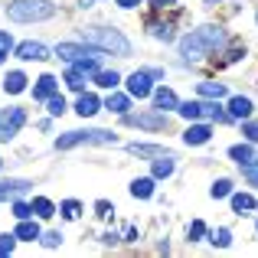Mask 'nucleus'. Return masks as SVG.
Instances as JSON below:
<instances>
[{
	"mask_svg": "<svg viewBox=\"0 0 258 258\" xmlns=\"http://www.w3.org/2000/svg\"><path fill=\"white\" fill-rule=\"evenodd\" d=\"M222 43H226V33H222L219 26H200V30L186 33V36L180 39V49H183L186 59H203L213 49H219Z\"/></svg>",
	"mask_w": 258,
	"mask_h": 258,
	"instance_id": "nucleus-1",
	"label": "nucleus"
},
{
	"mask_svg": "<svg viewBox=\"0 0 258 258\" xmlns=\"http://www.w3.org/2000/svg\"><path fill=\"white\" fill-rule=\"evenodd\" d=\"M82 39H85L88 46H95V49L114 52V56H127V52H131V43H127L118 30H101V26H92V30L82 33Z\"/></svg>",
	"mask_w": 258,
	"mask_h": 258,
	"instance_id": "nucleus-2",
	"label": "nucleus"
},
{
	"mask_svg": "<svg viewBox=\"0 0 258 258\" xmlns=\"http://www.w3.org/2000/svg\"><path fill=\"white\" fill-rule=\"evenodd\" d=\"M7 13L17 23H36V20H49L56 13V7L49 0H17V4L7 7Z\"/></svg>",
	"mask_w": 258,
	"mask_h": 258,
	"instance_id": "nucleus-3",
	"label": "nucleus"
},
{
	"mask_svg": "<svg viewBox=\"0 0 258 258\" xmlns=\"http://www.w3.org/2000/svg\"><path fill=\"white\" fill-rule=\"evenodd\" d=\"M76 144H114V134L111 131H69L56 141L59 151H69Z\"/></svg>",
	"mask_w": 258,
	"mask_h": 258,
	"instance_id": "nucleus-4",
	"label": "nucleus"
},
{
	"mask_svg": "<svg viewBox=\"0 0 258 258\" xmlns=\"http://www.w3.org/2000/svg\"><path fill=\"white\" fill-rule=\"evenodd\" d=\"M23 121H26L23 108H4V111H0V141H10L13 134L23 127Z\"/></svg>",
	"mask_w": 258,
	"mask_h": 258,
	"instance_id": "nucleus-5",
	"label": "nucleus"
},
{
	"mask_svg": "<svg viewBox=\"0 0 258 258\" xmlns=\"http://www.w3.org/2000/svg\"><path fill=\"white\" fill-rule=\"evenodd\" d=\"M56 56L59 59H66V62H76V59H82V56H101V49H85V46H79V43H59L56 46Z\"/></svg>",
	"mask_w": 258,
	"mask_h": 258,
	"instance_id": "nucleus-6",
	"label": "nucleus"
},
{
	"mask_svg": "<svg viewBox=\"0 0 258 258\" xmlns=\"http://www.w3.org/2000/svg\"><path fill=\"white\" fill-rule=\"evenodd\" d=\"M124 121H127V124H134V127H151V131H160V127H167V118H164V111L134 114V118H127V114H124Z\"/></svg>",
	"mask_w": 258,
	"mask_h": 258,
	"instance_id": "nucleus-7",
	"label": "nucleus"
},
{
	"mask_svg": "<svg viewBox=\"0 0 258 258\" xmlns=\"http://www.w3.org/2000/svg\"><path fill=\"white\" fill-rule=\"evenodd\" d=\"M151 82H154L151 72H134V76L127 79V92H131L134 98H147V95H151Z\"/></svg>",
	"mask_w": 258,
	"mask_h": 258,
	"instance_id": "nucleus-8",
	"label": "nucleus"
},
{
	"mask_svg": "<svg viewBox=\"0 0 258 258\" xmlns=\"http://www.w3.org/2000/svg\"><path fill=\"white\" fill-rule=\"evenodd\" d=\"M213 105L216 101H209V105H203V101H186V105H176V111L183 114V118H213Z\"/></svg>",
	"mask_w": 258,
	"mask_h": 258,
	"instance_id": "nucleus-9",
	"label": "nucleus"
},
{
	"mask_svg": "<svg viewBox=\"0 0 258 258\" xmlns=\"http://www.w3.org/2000/svg\"><path fill=\"white\" fill-rule=\"evenodd\" d=\"M17 56H20V59H26V62H30V59H49L52 52L46 49L43 43H20V46H17Z\"/></svg>",
	"mask_w": 258,
	"mask_h": 258,
	"instance_id": "nucleus-10",
	"label": "nucleus"
},
{
	"mask_svg": "<svg viewBox=\"0 0 258 258\" xmlns=\"http://www.w3.org/2000/svg\"><path fill=\"white\" fill-rule=\"evenodd\" d=\"M26 189H30L26 180H4V183H0V203H4V200H17V196H23Z\"/></svg>",
	"mask_w": 258,
	"mask_h": 258,
	"instance_id": "nucleus-11",
	"label": "nucleus"
},
{
	"mask_svg": "<svg viewBox=\"0 0 258 258\" xmlns=\"http://www.w3.org/2000/svg\"><path fill=\"white\" fill-rule=\"evenodd\" d=\"M101 108V101L95 98V95H88V92H79V101H76V111L82 114V118H92L95 111Z\"/></svg>",
	"mask_w": 258,
	"mask_h": 258,
	"instance_id": "nucleus-12",
	"label": "nucleus"
},
{
	"mask_svg": "<svg viewBox=\"0 0 258 258\" xmlns=\"http://www.w3.org/2000/svg\"><path fill=\"white\" fill-rule=\"evenodd\" d=\"M209 138H213V127L209 124H193V127H186V134H183L186 144H206Z\"/></svg>",
	"mask_w": 258,
	"mask_h": 258,
	"instance_id": "nucleus-13",
	"label": "nucleus"
},
{
	"mask_svg": "<svg viewBox=\"0 0 258 258\" xmlns=\"http://www.w3.org/2000/svg\"><path fill=\"white\" fill-rule=\"evenodd\" d=\"M154 105H157V111H170V108L180 105V101H176V95L170 88H160V92H154Z\"/></svg>",
	"mask_w": 258,
	"mask_h": 258,
	"instance_id": "nucleus-14",
	"label": "nucleus"
},
{
	"mask_svg": "<svg viewBox=\"0 0 258 258\" xmlns=\"http://www.w3.org/2000/svg\"><path fill=\"white\" fill-rule=\"evenodd\" d=\"M229 111H232V118H242V121H245L248 114H252V101L242 98V95H235V98L229 101Z\"/></svg>",
	"mask_w": 258,
	"mask_h": 258,
	"instance_id": "nucleus-15",
	"label": "nucleus"
},
{
	"mask_svg": "<svg viewBox=\"0 0 258 258\" xmlns=\"http://www.w3.org/2000/svg\"><path fill=\"white\" fill-rule=\"evenodd\" d=\"M17 239H23V242H33V239H39V226L36 222H30V219H20V226H17Z\"/></svg>",
	"mask_w": 258,
	"mask_h": 258,
	"instance_id": "nucleus-16",
	"label": "nucleus"
},
{
	"mask_svg": "<svg viewBox=\"0 0 258 258\" xmlns=\"http://www.w3.org/2000/svg\"><path fill=\"white\" fill-rule=\"evenodd\" d=\"M52 92H56V76H43L36 82V88H33V95H36V98H43V101L49 98Z\"/></svg>",
	"mask_w": 258,
	"mask_h": 258,
	"instance_id": "nucleus-17",
	"label": "nucleus"
},
{
	"mask_svg": "<svg viewBox=\"0 0 258 258\" xmlns=\"http://www.w3.org/2000/svg\"><path fill=\"white\" fill-rule=\"evenodd\" d=\"M131 193L138 196V200H147V196L154 193V180H151V176H141V180H134V183H131Z\"/></svg>",
	"mask_w": 258,
	"mask_h": 258,
	"instance_id": "nucleus-18",
	"label": "nucleus"
},
{
	"mask_svg": "<svg viewBox=\"0 0 258 258\" xmlns=\"http://www.w3.org/2000/svg\"><path fill=\"white\" fill-rule=\"evenodd\" d=\"M4 88L10 95H20L26 88V76H23V72H10V76H7V82H4Z\"/></svg>",
	"mask_w": 258,
	"mask_h": 258,
	"instance_id": "nucleus-19",
	"label": "nucleus"
},
{
	"mask_svg": "<svg viewBox=\"0 0 258 258\" xmlns=\"http://www.w3.org/2000/svg\"><path fill=\"white\" fill-rule=\"evenodd\" d=\"M229 154H232V160H235V164H242V167L255 160V154H252V147H248V144H235Z\"/></svg>",
	"mask_w": 258,
	"mask_h": 258,
	"instance_id": "nucleus-20",
	"label": "nucleus"
},
{
	"mask_svg": "<svg viewBox=\"0 0 258 258\" xmlns=\"http://www.w3.org/2000/svg\"><path fill=\"white\" fill-rule=\"evenodd\" d=\"M151 173H154V180H164V176H170V173H173V160L164 154V160H154Z\"/></svg>",
	"mask_w": 258,
	"mask_h": 258,
	"instance_id": "nucleus-21",
	"label": "nucleus"
},
{
	"mask_svg": "<svg viewBox=\"0 0 258 258\" xmlns=\"http://www.w3.org/2000/svg\"><path fill=\"white\" fill-rule=\"evenodd\" d=\"M232 209H235V213H252V209H255V200L248 193H235L232 196Z\"/></svg>",
	"mask_w": 258,
	"mask_h": 258,
	"instance_id": "nucleus-22",
	"label": "nucleus"
},
{
	"mask_svg": "<svg viewBox=\"0 0 258 258\" xmlns=\"http://www.w3.org/2000/svg\"><path fill=\"white\" fill-rule=\"evenodd\" d=\"M200 95H206V98H222V95H226V85L222 82H200Z\"/></svg>",
	"mask_w": 258,
	"mask_h": 258,
	"instance_id": "nucleus-23",
	"label": "nucleus"
},
{
	"mask_svg": "<svg viewBox=\"0 0 258 258\" xmlns=\"http://www.w3.org/2000/svg\"><path fill=\"white\" fill-rule=\"evenodd\" d=\"M95 82H98L101 88H114V85H118V72H111V69H98V72H95Z\"/></svg>",
	"mask_w": 258,
	"mask_h": 258,
	"instance_id": "nucleus-24",
	"label": "nucleus"
},
{
	"mask_svg": "<svg viewBox=\"0 0 258 258\" xmlns=\"http://www.w3.org/2000/svg\"><path fill=\"white\" fill-rule=\"evenodd\" d=\"M131 154H138V157H160V154H167V151H160V147H154V144H131Z\"/></svg>",
	"mask_w": 258,
	"mask_h": 258,
	"instance_id": "nucleus-25",
	"label": "nucleus"
},
{
	"mask_svg": "<svg viewBox=\"0 0 258 258\" xmlns=\"http://www.w3.org/2000/svg\"><path fill=\"white\" fill-rule=\"evenodd\" d=\"M33 213H36V216H43V219H49V216L56 213V209H52V203L46 200V196H39V200H33Z\"/></svg>",
	"mask_w": 258,
	"mask_h": 258,
	"instance_id": "nucleus-26",
	"label": "nucleus"
},
{
	"mask_svg": "<svg viewBox=\"0 0 258 258\" xmlns=\"http://www.w3.org/2000/svg\"><path fill=\"white\" fill-rule=\"evenodd\" d=\"M46 105H49V114H52V118H59V114L66 111V98H62V95H56V92L46 98Z\"/></svg>",
	"mask_w": 258,
	"mask_h": 258,
	"instance_id": "nucleus-27",
	"label": "nucleus"
},
{
	"mask_svg": "<svg viewBox=\"0 0 258 258\" xmlns=\"http://www.w3.org/2000/svg\"><path fill=\"white\" fill-rule=\"evenodd\" d=\"M66 85H69L72 92H82V85H85V76H82L79 69H69V72H66Z\"/></svg>",
	"mask_w": 258,
	"mask_h": 258,
	"instance_id": "nucleus-28",
	"label": "nucleus"
},
{
	"mask_svg": "<svg viewBox=\"0 0 258 258\" xmlns=\"http://www.w3.org/2000/svg\"><path fill=\"white\" fill-rule=\"evenodd\" d=\"M108 108H111V111H118V114H127L131 101H127L124 95H111V98H108Z\"/></svg>",
	"mask_w": 258,
	"mask_h": 258,
	"instance_id": "nucleus-29",
	"label": "nucleus"
},
{
	"mask_svg": "<svg viewBox=\"0 0 258 258\" xmlns=\"http://www.w3.org/2000/svg\"><path fill=\"white\" fill-rule=\"evenodd\" d=\"M79 213H82V203H76V200H66L62 203V216H66V219H76Z\"/></svg>",
	"mask_w": 258,
	"mask_h": 258,
	"instance_id": "nucleus-30",
	"label": "nucleus"
},
{
	"mask_svg": "<svg viewBox=\"0 0 258 258\" xmlns=\"http://www.w3.org/2000/svg\"><path fill=\"white\" fill-rule=\"evenodd\" d=\"M203 232H206V222L196 219L193 226H189V242H200V239H203Z\"/></svg>",
	"mask_w": 258,
	"mask_h": 258,
	"instance_id": "nucleus-31",
	"label": "nucleus"
},
{
	"mask_svg": "<svg viewBox=\"0 0 258 258\" xmlns=\"http://www.w3.org/2000/svg\"><path fill=\"white\" fill-rule=\"evenodd\" d=\"M39 242H43L46 248H56L59 242H62V235H59V232H46V235H39Z\"/></svg>",
	"mask_w": 258,
	"mask_h": 258,
	"instance_id": "nucleus-32",
	"label": "nucleus"
},
{
	"mask_svg": "<svg viewBox=\"0 0 258 258\" xmlns=\"http://www.w3.org/2000/svg\"><path fill=\"white\" fill-rule=\"evenodd\" d=\"M229 193H232V183H229V180H219L213 186V196H216V200H219V196H229Z\"/></svg>",
	"mask_w": 258,
	"mask_h": 258,
	"instance_id": "nucleus-33",
	"label": "nucleus"
},
{
	"mask_svg": "<svg viewBox=\"0 0 258 258\" xmlns=\"http://www.w3.org/2000/svg\"><path fill=\"white\" fill-rule=\"evenodd\" d=\"M13 242H17V235H0V255H10Z\"/></svg>",
	"mask_w": 258,
	"mask_h": 258,
	"instance_id": "nucleus-34",
	"label": "nucleus"
},
{
	"mask_svg": "<svg viewBox=\"0 0 258 258\" xmlns=\"http://www.w3.org/2000/svg\"><path fill=\"white\" fill-rule=\"evenodd\" d=\"M213 242H216V245H219V248H226L229 242H232V235H229V229H219V232L213 235Z\"/></svg>",
	"mask_w": 258,
	"mask_h": 258,
	"instance_id": "nucleus-35",
	"label": "nucleus"
},
{
	"mask_svg": "<svg viewBox=\"0 0 258 258\" xmlns=\"http://www.w3.org/2000/svg\"><path fill=\"white\" fill-rule=\"evenodd\" d=\"M30 213L33 209L26 206V203H13V216H17V219H30Z\"/></svg>",
	"mask_w": 258,
	"mask_h": 258,
	"instance_id": "nucleus-36",
	"label": "nucleus"
},
{
	"mask_svg": "<svg viewBox=\"0 0 258 258\" xmlns=\"http://www.w3.org/2000/svg\"><path fill=\"white\" fill-rule=\"evenodd\" d=\"M151 36H160V39H170V26H151Z\"/></svg>",
	"mask_w": 258,
	"mask_h": 258,
	"instance_id": "nucleus-37",
	"label": "nucleus"
},
{
	"mask_svg": "<svg viewBox=\"0 0 258 258\" xmlns=\"http://www.w3.org/2000/svg\"><path fill=\"white\" fill-rule=\"evenodd\" d=\"M245 138L248 141H258V124H255V121H248V124H245Z\"/></svg>",
	"mask_w": 258,
	"mask_h": 258,
	"instance_id": "nucleus-38",
	"label": "nucleus"
},
{
	"mask_svg": "<svg viewBox=\"0 0 258 258\" xmlns=\"http://www.w3.org/2000/svg\"><path fill=\"white\" fill-rule=\"evenodd\" d=\"M173 4H176V0H151L154 10H164V7H173Z\"/></svg>",
	"mask_w": 258,
	"mask_h": 258,
	"instance_id": "nucleus-39",
	"label": "nucleus"
},
{
	"mask_svg": "<svg viewBox=\"0 0 258 258\" xmlns=\"http://www.w3.org/2000/svg\"><path fill=\"white\" fill-rule=\"evenodd\" d=\"M10 46H13V39H10V36H7V33H0V49H4V52H7V49H10Z\"/></svg>",
	"mask_w": 258,
	"mask_h": 258,
	"instance_id": "nucleus-40",
	"label": "nucleus"
},
{
	"mask_svg": "<svg viewBox=\"0 0 258 258\" xmlns=\"http://www.w3.org/2000/svg\"><path fill=\"white\" fill-rule=\"evenodd\" d=\"M245 173H248V180H252V183H258V167H252V164H245Z\"/></svg>",
	"mask_w": 258,
	"mask_h": 258,
	"instance_id": "nucleus-41",
	"label": "nucleus"
},
{
	"mask_svg": "<svg viewBox=\"0 0 258 258\" xmlns=\"http://www.w3.org/2000/svg\"><path fill=\"white\" fill-rule=\"evenodd\" d=\"M114 209H111V203H98V216H111Z\"/></svg>",
	"mask_w": 258,
	"mask_h": 258,
	"instance_id": "nucleus-42",
	"label": "nucleus"
},
{
	"mask_svg": "<svg viewBox=\"0 0 258 258\" xmlns=\"http://www.w3.org/2000/svg\"><path fill=\"white\" fill-rule=\"evenodd\" d=\"M118 4H121V7H124V10H131V7H138V4H141V0H118Z\"/></svg>",
	"mask_w": 258,
	"mask_h": 258,
	"instance_id": "nucleus-43",
	"label": "nucleus"
},
{
	"mask_svg": "<svg viewBox=\"0 0 258 258\" xmlns=\"http://www.w3.org/2000/svg\"><path fill=\"white\" fill-rule=\"evenodd\" d=\"M4 56H7V52H4V49H0V62H4Z\"/></svg>",
	"mask_w": 258,
	"mask_h": 258,
	"instance_id": "nucleus-44",
	"label": "nucleus"
},
{
	"mask_svg": "<svg viewBox=\"0 0 258 258\" xmlns=\"http://www.w3.org/2000/svg\"><path fill=\"white\" fill-rule=\"evenodd\" d=\"M206 4H219V0H206Z\"/></svg>",
	"mask_w": 258,
	"mask_h": 258,
	"instance_id": "nucleus-45",
	"label": "nucleus"
},
{
	"mask_svg": "<svg viewBox=\"0 0 258 258\" xmlns=\"http://www.w3.org/2000/svg\"><path fill=\"white\" fill-rule=\"evenodd\" d=\"M255 160H258V157H255Z\"/></svg>",
	"mask_w": 258,
	"mask_h": 258,
	"instance_id": "nucleus-46",
	"label": "nucleus"
}]
</instances>
